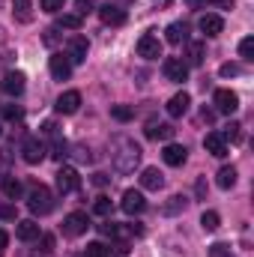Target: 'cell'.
<instances>
[{"instance_id": "6da1fadb", "label": "cell", "mask_w": 254, "mask_h": 257, "mask_svg": "<svg viewBox=\"0 0 254 257\" xmlns=\"http://www.w3.org/2000/svg\"><path fill=\"white\" fill-rule=\"evenodd\" d=\"M111 162H114L117 174H135V168L141 162V147L126 135H117L111 141Z\"/></svg>"}, {"instance_id": "7a4b0ae2", "label": "cell", "mask_w": 254, "mask_h": 257, "mask_svg": "<svg viewBox=\"0 0 254 257\" xmlns=\"http://www.w3.org/2000/svg\"><path fill=\"white\" fill-rule=\"evenodd\" d=\"M27 206H30L33 215H48V212L54 209V194H51V189H45V186H33L30 194H27Z\"/></svg>"}, {"instance_id": "3957f363", "label": "cell", "mask_w": 254, "mask_h": 257, "mask_svg": "<svg viewBox=\"0 0 254 257\" xmlns=\"http://www.w3.org/2000/svg\"><path fill=\"white\" fill-rule=\"evenodd\" d=\"M45 144H42V138H27L24 144H21V159L27 162V165H39L42 159H45Z\"/></svg>"}, {"instance_id": "277c9868", "label": "cell", "mask_w": 254, "mask_h": 257, "mask_svg": "<svg viewBox=\"0 0 254 257\" xmlns=\"http://www.w3.org/2000/svg\"><path fill=\"white\" fill-rule=\"evenodd\" d=\"M162 72H165V78H168V81H177V84H183V81L189 78V66H186L183 57H165Z\"/></svg>"}, {"instance_id": "5b68a950", "label": "cell", "mask_w": 254, "mask_h": 257, "mask_svg": "<svg viewBox=\"0 0 254 257\" xmlns=\"http://www.w3.org/2000/svg\"><path fill=\"white\" fill-rule=\"evenodd\" d=\"M87 227H90V218H87L84 212H69L63 218V233L72 236V239H75V236H84Z\"/></svg>"}, {"instance_id": "8992f818", "label": "cell", "mask_w": 254, "mask_h": 257, "mask_svg": "<svg viewBox=\"0 0 254 257\" xmlns=\"http://www.w3.org/2000/svg\"><path fill=\"white\" fill-rule=\"evenodd\" d=\"M138 57H144V60H159V57H162V42H159V36L144 33V36L138 39Z\"/></svg>"}, {"instance_id": "52a82bcc", "label": "cell", "mask_w": 254, "mask_h": 257, "mask_svg": "<svg viewBox=\"0 0 254 257\" xmlns=\"http://www.w3.org/2000/svg\"><path fill=\"white\" fill-rule=\"evenodd\" d=\"M78 186H81V177H78L75 168H60V171H57V192L60 194L78 192Z\"/></svg>"}, {"instance_id": "ba28073f", "label": "cell", "mask_w": 254, "mask_h": 257, "mask_svg": "<svg viewBox=\"0 0 254 257\" xmlns=\"http://www.w3.org/2000/svg\"><path fill=\"white\" fill-rule=\"evenodd\" d=\"M99 18L108 24V27H123L126 24V9H120V6H114V3H105V6H99Z\"/></svg>"}, {"instance_id": "9c48e42d", "label": "cell", "mask_w": 254, "mask_h": 257, "mask_svg": "<svg viewBox=\"0 0 254 257\" xmlns=\"http://www.w3.org/2000/svg\"><path fill=\"white\" fill-rule=\"evenodd\" d=\"M212 102H215V108H218L221 114H233V111L239 108V96H236L233 90H215Z\"/></svg>"}, {"instance_id": "30bf717a", "label": "cell", "mask_w": 254, "mask_h": 257, "mask_svg": "<svg viewBox=\"0 0 254 257\" xmlns=\"http://www.w3.org/2000/svg\"><path fill=\"white\" fill-rule=\"evenodd\" d=\"M120 206H123V212L126 215H141L144 209H147V200H144V194L135 192V189H129L123 194V200H120Z\"/></svg>"}, {"instance_id": "8fae6325", "label": "cell", "mask_w": 254, "mask_h": 257, "mask_svg": "<svg viewBox=\"0 0 254 257\" xmlns=\"http://www.w3.org/2000/svg\"><path fill=\"white\" fill-rule=\"evenodd\" d=\"M197 27H200V33H203V36H209V39H212V36H218V33L224 30V18L209 12V15H200Z\"/></svg>"}, {"instance_id": "7c38bea8", "label": "cell", "mask_w": 254, "mask_h": 257, "mask_svg": "<svg viewBox=\"0 0 254 257\" xmlns=\"http://www.w3.org/2000/svg\"><path fill=\"white\" fill-rule=\"evenodd\" d=\"M203 147H206V153L215 156V159H224V156H227V141L221 138V132H209V135L203 138Z\"/></svg>"}, {"instance_id": "4fadbf2b", "label": "cell", "mask_w": 254, "mask_h": 257, "mask_svg": "<svg viewBox=\"0 0 254 257\" xmlns=\"http://www.w3.org/2000/svg\"><path fill=\"white\" fill-rule=\"evenodd\" d=\"M57 114H75L78 108H81V93L78 90H66V93H60V99H57Z\"/></svg>"}, {"instance_id": "5bb4252c", "label": "cell", "mask_w": 254, "mask_h": 257, "mask_svg": "<svg viewBox=\"0 0 254 257\" xmlns=\"http://www.w3.org/2000/svg\"><path fill=\"white\" fill-rule=\"evenodd\" d=\"M87 51H90V42L84 36H72L69 39V63H84Z\"/></svg>"}, {"instance_id": "9a60e30c", "label": "cell", "mask_w": 254, "mask_h": 257, "mask_svg": "<svg viewBox=\"0 0 254 257\" xmlns=\"http://www.w3.org/2000/svg\"><path fill=\"white\" fill-rule=\"evenodd\" d=\"M162 159H165V165L180 168V165H186L189 150H186V147H180V144H168V147H165V153H162Z\"/></svg>"}, {"instance_id": "2e32d148", "label": "cell", "mask_w": 254, "mask_h": 257, "mask_svg": "<svg viewBox=\"0 0 254 257\" xmlns=\"http://www.w3.org/2000/svg\"><path fill=\"white\" fill-rule=\"evenodd\" d=\"M189 105H191V96H189V93H177V96H171V99H168L165 111H168L171 117H183V114L189 111Z\"/></svg>"}, {"instance_id": "e0dca14e", "label": "cell", "mask_w": 254, "mask_h": 257, "mask_svg": "<svg viewBox=\"0 0 254 257\" xmlns=\"http://www.w3.org/2000/svg\"><path fill=\"white\" fill-rule=\"evenodd\" d=\"M48 69H51L54 81H66V78L72 75V63H69V57H63V54H54V57L48 60Z\"/></svg>"}, {"instance_id": "ac0fdd59", "label": "cell", "mask_w": 254, "mask_h": 257, "mask_svg": "<svg viewBox=\"0 0 254 257\" xmlns=\"http://www.w3.org/2000/svg\"><path fill=\"white\" fill-rule=\"evenodd\" d=\"M141 186H144L147 192H159V189L165 186L162 171H159V168H144V174H141Z\"/></svg>"}, {"instance_id": "d6986e66", "label": "cell", "mask_w": 254, "mask_h": 257, "mask_svg": "<svg viewBox=\"0 0 254 257\" xmlns=\"http://www.w3.org/2000/svg\"><path fill=\"white\" fill-rule=\"evenodd\" d=\"M174 132H177V128L171 126V123H156V120L147 123V138H153V141H171Z\"/></svg>"}, {"instance_id": "ffe728a7", "label": "cell", "mask_w": 254, "mask_h": 257, "mask_svg": "<svg viewBox=\"0 0 254 257\" xmlns=\"http://www.w3.org/2000/svg\"><path fill=\"white\" fill-rule=\"evenodd\" d=\"M15 236L21 239V242H33V239H39V224L36 221H18V227H15Z\"/></svg>"}, {"instance_id": "44dd1931", "label": "cell", "mask_w": 254, "mask_h": 257, "mask_svg": "<svg viewBox=\"0 0 254 257\" xmlns=\"http://www.w3.org/2000/svg\"><path fill=\"white\" fill-rule=\"evenodd\" d=\"M3 90H6L9 96H21V93H24V75H21V72H9V75L3 78Z\"/></svg>"}, {"instance_id": "7402d4cb", "label": "cell", "mask_w": 254, "mask_h": 257, "mask_svg": "<svg viewBox=\"0 0 254 257\" xmlns=\"http://www.w3.org/2000/svg\"><path fill=\"white\" fill-rule=\"evenodd\" d=\"M12 15H15L21 24L33 21V0H12Z\"/></svg>"}, {"instance_id": "603a6c76", "label": "cell", "mask_w": 254, "mask_h": 257, "mask_svg": "<svg viewBox=\"0 0 254 257\" xmlns=\"http://www.w3.org/2000/svg\"><path fill=\"white\" fill-rule=\"evenodd\" d=\"M186 33H189V27H186V24H180V21H174V24H168L165 39H168L171 45H180V42H186Z\"/></svg>"}, {"instance_id": "cb8c5ba5", "label": "cell", "mask_w": 254, "mask_h": 257, "mask_svg": "<svg viewBox=\"0 0 254 257\" xmlns=\"http://www.w3.org/2000/svg\"><path fill=\"white\" fill-rule=\"evenodd\" d=\"M186 206H189V197H183V194H174L165 206H162V212L165 215H180V212H186Z\"/></svg>"}, {"instance_id": "d4e9b609", "label": "cell", "mask_w": 254, "mask_h": 257, "mask_svg": "<svg viewBox=\"0 0 254 257\" xmlns=\"http://www.w3.org/2000/svg\"><path fill=\"white\" fill-rule=\"evenodd\" d=\"M236 186V168L233 165H224L218 171V189H233Z\"/></svg>"}, {"instance_id": "484cf974", "label": "cell", "mask_w": 254, "mask_h": 257, "mask_svg": "<svg viewBox=\"0 0 254 257\" xmlns=\"http://www.w3.org/2000/svg\"><path fill=\"white\" fill-rule=\"evenodd\" d=\"M218 224H221V218H218V212H212V209H206V212L200 215V227H203L206 233H212V230H218Z\"/></svg>"}, {"instance_id": "4316f807", "label": "cell", "mask_w": 254, "mask_h": 257, "mask_svg": "<svg viewBox=\"0 0 254 257\" xmlns=\"http://www.w3.org/2000/svg\"><path fill=\"white\" fill-rule=\"evenodd\" d=\"M0 189H3V194H6V197H12V200H15V197L21 194V183H18L15 177H3Z\"/></svg>"}, {"instance_id": "83f0119b", "label": "cell", "mask_w": 254, "mask_h": 257, "mask_svg": "<svg viewBox=\"0 0 254 257\" xmlns=\"http://www.w3.org/2000/svg\"><path fill=\"white\" fill-rule=\"evenodd\" d=\"M203 63V45L200 42H189V63L186 66H200Z\"/></svg>"}, {"instance_id": "f1b7e54d", "label": "cell", "mask_w": 254, "mask_h": 257, "mask_svg": "<svg viewBox=\"0 0 254 257\" xmlns=\"http://www.w3.org/2000/svg\"><path fill=\"white\" fill-rule=\"evenodd\" d=\"M221 138H224V141H233V144H239V141H242V126H239V123H230V126L221 132Z\"/></svg>"}, {"instance_id": "f546056e", "label": "cell", "mask_w": 254, "mask_h": 257, "mask_svg": "<svg viewBox=\"0 0 254 257\" xmlns=\"http://www.w3.org/2000/svg\"><path fill=\"white\" fill-rule=\"evenodd\" d=\"M87 257H111V248L105 242H90L87 245Z\"/></svg>"}, {"instance_id": "4dcf8cb0", "label": "cell", "mask_w": 254, "mask_h": 257, "mask_svg": "<svg viewBox=\"0 0 254 257\" xmlns=\"http://www.w3.org/2000/svg\"><path fill=\"white\" fill-rule=\"evenodd\" d=\"M84 24V18L75 12V15H60V27H66V30H78Z\"/></svg>"}, {"instance_id": "1f68e13d", "label": "cell", "mask_w": 254, "mask_h": 257, "mask_svg": "<svg viewBox=\"0 0 254 257\" xmlns=\"http://www.w3.org/2000/svg\"><path fill=\"white\" fill-rule=\"evenodd\" d=\"M239 57H242V60H254V39L251 36H245V39L239 42Z\"/></svg>"}, {"instance_id": "d6a6232c", "label": "cell", "mask_w": 254, "mask_h": 257, "mask_svg": "<svg viewBox=\"0 0 254 257\" xmlns=\"http://www.w3.org/2000/svg\"><path fill=\"white\" fill-rule=\"evenodd\" d=\"M111 117L120 120V123H129V120H132V108H126V105H114V108H111Z\"/></svg>"}, {"instance_id": "836d02e7", "label": "cell", "mask_w": 254, "mask_h": 257, "mask_svg": "<svg viewBox=\"0 0 254 257\" xmlns=\"http://www.w3.org/2000/svg\"><path fill=\"white\" fill-rule=\"evenodd\" d=\"M111 209H114V206H111L108 197H96V203H93V212H96V215H111Z\"/></svg>"}, {"instance_id": "e575fe53", "label": "cell", "mask_w": 254, "mask_h": 257, "mask_svg": "<svg viewBox=\"0 0 254 257\" xmlns=\"http://www.w3.org/2000/svg\"><path fill=\"white\" fill-rule=\"evenodd\" d=\"M209 257H236L230 251V245H224V242H215V245H209Z\"/></svg>"}, {"instance_id": "d590c367", "label": "cell", "mask_w": 254, "mask_h": 257, "mask_svg": "<svg viewBox=\"0 0 254 257\" xmlns=\"http://www.w3.org/2000/svg\"><path fill=\"white\" fill-rule=\"evenodd\" d=\"M242 69H239V63H221V69H218V75L221 78H233V75H239Z\"/></svg>"}, {"instance_id": "8d00e7d4", "label": "cell", "mask_w": 254, "mask_h": 257, "mask_svg": "<svg viewBox=\"0 0 254 257\" xmlns=\"http://www.w3.org/2000/svg\"><path fill=\"white\" fill-rule=\"evenodd\" d=\"M66 150H69V144H66V141H60V138H57V141H54V153H51V156H54L57 162H63L66 156H69Z\"/></svg>"}, {"instance_id": "74e56055", "label": "cell", "mask_w": 254, "mask_h": 257, "mask_svg": "<svg viewBox=\"0 0 254 257\" xmlns=\"http://www.w3.org/2000/svg\"><path fill=\"white\" fill-rule=\"evenodd\" d=\"M75 9H78V15L84 18L87 12H93V9H96V0H75Z\"/></svg>"}, {"instance_id": "f35d334b", "label": "cell", "mask_w": 254, "mask_h": 257, "mask_svg": "<svg viewBox=\"0 0 254 257\" xmlns=\"http://www.w3.org/2000/svg\"><path fill=\"white\" fill-rule=\"evenodd\" d=\"M63 3L66 0H42V9H45L48 15H57V12L63 9Z\"/></svg>"}, {"instance_id": "ab89813d", "label": "cell", "mask_w": 254, "mask_h": 257, "mask_svg": "<svg viewBox=\"0 0 254 257\" xmlns=\"http://www.w3.org/2000/svg\"><path fill=\"white\" fill-rule=\"evenodd\" d=\"M75 159H78V162H93V153H90V147L78 144V147H75Z\"/></svg>"}, {"instance_id": "60d3db41", "label": "cell", "mask_w": 254, "mask_h": 257, "mask_svg": "<svg viewBox=\"0 0 254 257\" xmlns=\"http://www.w3.org/2000/svg\"><path fill=\"white\" fill-rule=\"evenodd\" d=\"M39 245H42V248H39L42 254H51V251H54V236H51V233H42V242H39Z\"/></svg>"}, {"instance_id": "b9f144b4", "label": "cell", "mask_w": 254, "mask_h": 257, "mask_svg": "<svg viewBox=\"0 0 254 257\" xmlns=\"http://www.w3.org/2000/svg\"><path fill=\"white\" fill-rule=\"evenodd\" d=\"M3 117H6V120H21V108H18V105H6V108H3Z\"/></svg>"}, {"instance_id": "7bdbcfd3", "label": "cell", "mask_w": 254, "mask_h": 257, "mask_svg": "<svg viewBox=\"0 0 254 257\" xmlns=\"http://www.w3.org/2000/svg\"><path fill=\"white\" fill-rule=\"evenodd\" d=\"M42 135H48V138H57V123H54V120L42 123Z\"/></svg>"}, {"instance_id": "ee69618b", "label": "cell", "mask_w": 254, "mask_h": 257, "mask_svg": "<svg viewBox=\"0 0 254 257\" xmlns=\"http://www.w3.org/2000/svg\"><path fill=\"white\" fill-rule=\"evenodd\" d=\"M194 194H197V197H200V200H203V197H206V180H203V177H200V180H197V183H194Z\"/></svg>"}, {"instance_id": "f6af8a7d", "label": "cell", "mask_w": 254, "mask_h": 257, "mask_svg": "<svg viewBox=\"0 0 254 257\" xmlns=\"http://www.w3.org/2000/svg\"><path fill=\"white\" fill-rule=\"evenodd\" d=\"M42 39H45V45H54V42H57V30H54V27H48Z\"/></svg>"}, {"instance_id": "bcb514c9", "label": "cell", "mask_w": 254, "mask_h": 257, "mask_svg": "<svg viewBox=\"0 0 254 257\" xmlns=\"http://www.w3.org/2000/svg\"><path fill=\"white\" fill-rule=\"evenodd\" d=\"M209 3H212V6H218V9H233V3H236V0H209Z\"/></svg>"}, {"instance_id": "7dc6e473", "label": "cell", "mask_w": 254, "mask_h": 257, "mask_svg": "<svg viewBox=\"0 0 254 257\" xmlns=\"http://www.w3.org/2000/svg\"><path fill=\"white\" fill-rule=\"evenodd\" d=\"M0 215H3V218H12V215H15V209H12V206H0Z\"/></svg>"}, {"instance_id": "c3c4849f", "label": "cell", "mask_w": 254, "mask_h": 257, "mask_svg": "<svg viewBox=\"0 0 254 257\" xmlns=\"http://www.w3.org/2000/svg\"><path fill=\"white\" fill-rule=\"evenodd\" d=\"M6 245H9V233H6V230H0V251H3Z\"/></svg>"}, {"instance_id": "681fc988", "label": "cell", "mask_w": 254, "mask_h": 257, "mask_svg": "<svg viewBox=\"0 0 254 257\" xmlns=\"http://www.w3.org/2000/svg\"><path fill=\"white\" fill-rule=\"evenodd\" d=\"M200 117H203L206 123H212V120H215V114H212V111H206V108H203V114H200Z\"/></svg>"}, {"instance_id": "f907efd6", "label": "cell", "mask_w": 254, "mask_h": 257, "mask_svg": "<svg viewBox=\"0 0 254 257\" xmlns=\"http://www.w3.org/2000/svg\"><path fill=\"white\" fill-rule=\"evenodd\" d=\"M3 171H6V156L0 153V174H3Z\"/></svg>"}, {"instance_id": "816d5d0a", "label": "cell", "mask_w": 254, "mask_h": 257, "mask_svg": "<svg viewBox=\"0 0 254 257\" xmlns=\"http://www.w3.org/2000/svg\"><path fill=\"white\" fill-rule=\"evenodd\" d=\"M186 3H189V6H200V3H203V0H186Z\"/></svg>"}, {"instance_id": "f5cc1de1", "label": "cell", "mask_w": 254, "mask_h": 257, "mask_svg": "<svg viewBox=\"0 0 254 257\" xmlns=\"http://www.w3.org/2000/svg\"><path fill=\"white\" fill-rule=\"evenodd\" d=\"M0 254H3V251H0Z\"/></svg>"}, {"instance_id": "db71d44e", "label": "cell", "mask_w": 254, "mask_h": 257, "mask_svg": "<svg viewBox=\"0 0 254 257\" xmlns=\"http://www.w3.org/2000/svg\"><path fill=\"white\" fill-rule=\"evenodd\" d=\"M0 135H3V132H0Z\"/></svg>"}]
</instances>
